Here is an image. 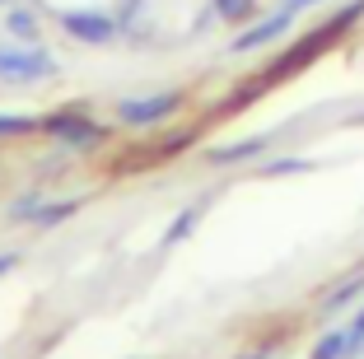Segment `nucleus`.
Wrapping results in <instances>:
<instances>
[{"instance_id": "nucleus-1", "label": "nucleus", "mask_w": 364, "mask_h": 359, "mask_svg": "<svg viewBox=\"0 0 364 359\" xmlns=\"http://www.w3.org/2000/svg\"><path fill=\"white\" fill-rule=\"evenodd\" d=\"M56 75V61L43 52L38 43H5L0 47V80L5 85H33Z\"/></svg>"}, {"instance_id": "nucleus-2", "label": "nucleus", "mask_w": 364, "mask_h": 359, "mask_svg": "<svg viewBox=\"0 0 364 359\" xmlns=\"http://www.w3.org/2000/svg\"><path fill=\"white\" fill-rule=\"evenodd\" d=\"M61 28L75 38V43H89V47H107L112 38L122 33V23H117V14H107V10H65L61 14Z\"/></svg>"}, {"instance_id": "nucleus-3", "label": "nucleus", "mask_w": 364, "mask_h": 359, "mask_svg": "<svg viewBox=\"0 0 364 359\" xmlns=\"http://www.w3.org/2000/svg\"><path fill=\"white\" fill-rule=\"evenodd\" d=\"M182 107V94H150V98H122L117 122L122 127H159Z\"/></svg>"}, {"instance_id": "nucleus-4", "label": "nucleus", "mask_w": 364, "mask_h": 359, "mask_svg": "<svg viewBox=\"0 0 364 359\" xmlns=\"http://www.w3.org/2000/svg\"><path fill=\"white\" fill-rule=\"evenodd\" d=\"M43 131L47 136H56L61 145H70V149H94V145H103V127L98 122H89L85 112H56V117H47L43 122Z\"/></svg>"}, {"instance_id": "nucleus-5", "label": "nucleus", "mask_w": 364, "mask_h": 359, "mask_svg": "<svg viewBox=\"0 0 364 359\" xmlns=\"http://www.w3.org/2000/svg\"><path fill=\"white\" fill-rule=\"evenodd\" d=\"M289 23H294V10H285V5H280V10L271 14V19H262L257 28H247L243 38H238V43H234V52H257V47L276 43V38H280V33L289 28Z\"/></svg>"}, {"instance_id": "nucleus-6", "label": "nucleus", "mask_w": 364, "mask_h": 359, "mask_svg": "<svg viewBox=\"0 0 364 359\" xmlns=\"http://www.w3.org/2000/svg\"><path fill=\"white\" fill-rule=\"evenodd\" d=\"M355 350H360V336L346 327V331H327V336L313 345V359H346V355H355Z\"/></svg>"}, {"instance_id": "nucleus-7", "label": "nucleus", "mask_w": 364, "mask_h": 359, "mask_svg": "<svg viewBox=\"0 0 364 359\" xmlns=\"http://www.w3.org/2000/svg\"><path fill=\"white\" fill-rule=\"evenodd\" d=\"M271 145V136H252V140H238V145H225V149H215L210 164H243V159L262 154V149Z\"/></svg>"}, {"instance_id": "nucleus-8", "label": "nucleus", "mask_w": 364, "mask_h": 359, "mask_svg": "<svg viewBox=\"0 0 364 359\" xmlns=\"http://www.w3.org/2000/svg\"><path fill=\"white\" fill-rule=\"evenodd\" d=\"M43 122H33V117H19V112H0V140L10 136H28V131H38Z\"/></svg>"}, {"instance_id": "nucleus-9", "label": "nucleus", "mask_w": 364, "mask_h": 359, "mask_svg": "<svg viewBox=\"0 0 364 359\" xmlns=\"http://www.w3.org/2000/svg\"><path fill=\"white\" fill-rule=\"evenodd\" d=\"M5 28H10L19 43H33V14L28 10H10L5 14Z\"/></svg>"}, {"instance_id": "nucleus-10", "label": "nucleus", "mask_w": 364, "mask_h": 359, "mask_svg": "<svg viewBox=\"0 0 364 359\" xmlns=\"http://www.w3.org/2000/svg\"><path fill=\"white\" fill-rule=\"evenodd\" d=\"M210 5H215L220 19H243V14L252 10V0H210Z\"/></svg>"}, {"instance_id": "nucleus-11", "label": "nucleus", "mask_w": 364, "mask_h": 359, "mask_svg": "<svg viewBox=\"0 0 364 359\" xmlns=\"http://www.w3.org/2000/svg\"><path fill=\"white\" fill-rule=\"evenodd\" d=\"M267 178H285V173H309V164L304 159H276V164H267Z\"/></svg>"}, {"instance_id": "nucleus-12", "label": "nucleus", "mask_w": 364, "mask_h": 359, "mask_svg": "<svg viewBox=\"0 0 364 359\" xmlns=\"http://www.w3.org/2000/svg\"><path fill=\"white\" fill-rule=\"evenodd\" d=\"M196 220H201V210H182V215H178V224L168 229V243H178V238H187V233L196 229Z\"/></svg>"}, {"instance_id": "nucleus-13", "label": "nucleus", "mask_w": 364, "mask_h": 359, "mask_svg": "<svg viewBox=\"0 0 364 359\" xmlns=\"http://www.w3.org/2000/svg\"><path fill=\"white\" fill-rule=\"evenodd\" d=\"M309 5H318V0H285V10H294V14H299V10H309Z\"/></svg>"}, {"instance_id": "nucleus-14", "label": "nucleus", "mask_w": 364, "mask_h": 359, "mask_svg": "<svg viewBox=\"0 0 364 359\" xmlns=\"http://www.w3.org/2000/svg\"><path fill=\"white\" fill-rule=\"evenodd\" d=\"M350 331H355V336H360V345H364V313H360V317H355V322H350Z\"/></svg>"}, {"instance_id": "nucleus-15", "label": "nucleus", "mask_w": 364, "mask_h": 359, "mask_svg": "<svg viewBox=\"0 0 364 359\" xmlns=\"http://www.w3.org/2000/svg\"><path fill=\"white\" fill-rule=\"evenodd\" d=\"M10 266H14V257H0V275H5V271H10Z\"/></svg>"}]
</instances>
